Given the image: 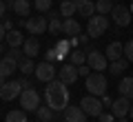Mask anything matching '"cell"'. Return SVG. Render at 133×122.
Segmentation results:
<instances>
[{"label": "cell", "instance_id": "cell-45", "mask_svg": "<svg viewBox=\"0 0 133 122\" xmlns=\"http://www.w3.org/2000/svg\"><path fill=\"white\" fill-rule=\"evenodd\" d=\"M129 115H131V120H133V104H131V111H129Z\"/></svg>", "mask_w": 133, "mask_h": 122}, {"label": "cell", "instance_id": "cell-25", "mask_svg": "<svg viewBox=\"0 0 133 122\" xmlns=\"http://www.w3.org/2000/svg\"><path fill=\"white\" fill-rule=\"evenodd\" d=\"M127 67H129V60H127V58L113 60V62H111V67H109V69H111V75H120L124 69H127Z\"/></svg>", "mask_w": 133, "mask_h": 122}, {"label": "cell", "instance_id": "cell-26", "mask_svg": "<svg viewBox=\"0 0 133 122\" xmlns=\"http://www.w3.org/2000/svg\"><path fill=\"white\" fill-rule=\"evenodd\" d=\"M18 71H22V75H29L36 71V65H33V58H24V60L18 62Z\"/></svg>", "mask_w": 133, "mask_h": 122}, {"label": "cell", "instance_id": "cell-16", "mask_svg": "<svg viewBox=\"0 0 133 122\" xmlns=\"http://www.w3.org/2000/svg\"><path fill=\"white\" fill-rule=\"evenodd\" d=\"M73 2H76V9L82 18H91L93 16V11H95L93 0H73Z\"/></svg>", "mask_w": 133, "mask_h": 122}, {"label": "cell", "instance_id": "cell-47", "mask_svg": "<svg viewBox=\"0 0 133 122\" xmlns=\"http://www.w3.org/2000/svg\"><path fill=\"white\" fill-rule=\"evenodd\" d=\"M5 2H11V5H14V2H16V0H5Z\"/></svg>", "mask_w": 133, "mask_h": 122}, {"label": "cell", "instance_id": "cell-32", "mask_svg": "<svg viewBox=\"0 0 133 122\" xmlns=\"http://www.w3.org/2000/svg\"><path fill=\"white\" fill-rule=\"evenodd\" d=\"M44 60H47V62H56V60H60V56H58L56 47H51L47 53H44Z\"/></svg>", "mask_w": 133, "mask_h": 122}, {"label": "cell", "instance_id": "cell-7", "mask_svg": "<svg viewBox=\"0 0 133 122\" xmlns=\"http://www.w3.org/2000/svg\"><path fill=\"white\" fill-rule=\"evenodd\" d=\"M131 18H133V14H131V9H129L127 5H115L113 9H111V20H113L118 27H129Z\"/></svg>", "mask_w": 133, "mask_h": 122}, {"label": "cell", "instance_id": "cell-1", "mask_svg": "<svg viewBox=\"0 0 133 122\" xmlns=\"http://www.w3.org/2000/svg\"><path fill=\"white\" fill-rule=\"evenodd\" d=\"M44 100L53 111H64L69 107V89L62 82L60 78L47 82V89H44Z\"/></svg>", "mask_w": 133, "mask_h": 122}, {"label": "cell", "instance_id": "cell-36", "mask_svg": "<svg viewBox=\"0 0 133 122\" xmlns=\"http://www.w3.org/2000/svg\"><path fill=\"white\" fill-rule=\"evenodd\" d=\"M118 120V118L113 115V113H102V115L98 118V122H115Z\"/></svg>", "mask_w": 133, "mask_h": 122}, {"label": "cell", "instance_id": "cell-8", "mask_svg": "<svg viewBox=\"0 0 133 122\" xmlns=\"http://www.w3.org/2000/svg\"><path fill=\"white\" fill-rule=\"evenodd\" d=\"M20 93H22V85H20V80H9V82H5V87H0V98L5 100V102L20 98Z\"/></svg>", "mask_w": 133, "mask_h": 122}, {"label": "cell", "instance_id": "cell-41", "mask_svg": "<svg viewBox=\"0 0 133 122\" xmlns=\"http://www.w3.org/2000/svg\"><path fill=\"white\" fill-rule=\"evenodd\" d=\"M7 38V29H5V24L0 22V40H5Z\"/></svg>", "mask_w": 133, "mask_h": 122}, {"label": "cell", "instance_id": "cell-21", "mask_svg": "<svg viewBox=\"0 0 133 122\" xmlns=\"http://www.w3.org/2000/svg\"><path fill=\"white\" fill-rule=\"evenodd\" d=\"M7 42H9V47H20V44H24L22 40V31H18V29H11V31H7Z\"/></svg>", "mask_w": 133, "mask_h": 122}, {"label": "cell", "instance_id": "cell-11", "mask_svg": "<svg viewBox=\"0 0 133 122\" xmlns=\"http://www.w3.org/2000/svg\"><path fill=\"white\" fill-rule=\"evenodd\" d=\"M129 111H131V100L124 98V95H120L118 100L111 102V113H113L115 118H127Z\"/></svg>", "mask_w": 133, "mask_h": 122}, {"label": "cell", "instance_id": "cell-10", "mask_svg": "<svg viewBox=\"0 0 133 122\" xmlns=\"http://www.w3.org/2000/svg\"><path fill=\"white\" fill-rule=\"evenodd\" d=\"M24 29H27L31 36H40L49 29V18H27L24 20Z\"/></svg>", "mask_w": 133, "mask_h": 122}, {"label": "cell", "instance_id": "cell-4", "mask_svg": "<svg viewBox=\"0 0 133 122\" xmlns=\"http://www.w3.org/2000/svg\"><path fill=\"white\" fill-rule=\"evenodd\" d=\"M109 29V18L102 14H95L89 18V22H87V33H89L91 38H100L102 33Z\"/></svg>", "mask_w": 133, "mask_h": 122}, {"label": "cell", "instance_id": "cell-22", "mask_svg": "<svg viewBox=\"0 0 133 122\" xmlns=\"http://www.w3.org/2000/svg\"><path fill=\"white\" fill-rule=\"evenodd\" d=\"M69 62L76 67L80 65H87V51H80V49H71V53H69Z\"/></svg>", "mask_w": 133, "mask_h": 122}, {"label": "cell", "instance_id": "cell-24", "mask_svg": "<svg viewBox=\"0 0 133 122\" xmlns=\"http://www.w3.org/2000/svg\"><path fill=\"white\" fill-rule=\"evenodd\" d=\"M5 122H27V111L24 109H14V111L7 113Z\"/></svg>", "mask_w": 133, "mask_h": 122}, {"label": "cell", "instance_id": "cell-13", "mask_svg": "<svg viewBox=\"0 0 133 122\" xmlns=\"http://www.w3.org/2000/svg\"><path fill=\"white\" fill-rule=\"evenodd\" d=\"M64 120L66 122H87V113L82 111V107L69 104V107L64 109Z\"/></svg>", "mask_w": 133, "mask_h": 122}, {"label": "cell", "instance_id": "cell-40", "mask_svg": "<svg viewBox=\"0 0 133 122\" xmlns=\"http://www.w3.org/2000/svg\"><path fill=\"white\" fill-rule=\"evenodd\" d=\"M5 11H7V2L0 0V18H5Z\"/></svg>", "mask_w": 133, "mask_h": 122}, {"label": "cell", "instance_id": "cell-5", "mask_svg": "<svg viewBox=\"0 0 133 122\" xmlns=\"http://www.w3.org/2000/svg\"><path fill=\"white\" fill-rule=\"evenodd\" d=\"M87 65L91 67L93 71H107V67H109V58H107V53H100L98 49H87Z\"/></svg>", "mask_w": 133, "mask_h": 122}, {"label": "cell", "instance_id": "cell-37", "mask_svg": "<svg viewBox=\"0 0 133 122\" xmlns=\"http://www.w3.org/2000/svg\"><path fill=\"white\" fill-rule=\"evenodd\" d=\"M78 38H80V44H82V47H87V44H89V40H91L89 33H87V36H84V33H78Z\"/></svg>", "mask_w": 133, "mask_h": 122}, {"label": "cell", "instance_id": "cell-48", "mask_svg": "<svg viewBox=\"0 0 133 122\" xmlns=\"http://www.w3.org/2000/svg\"><path fill=\"white\" fill-rule=\"evenodd\" d=\"M129 9H131V14H133V2H131V7H129Z\"/></svg>", "mask_w": 133, "mask_h": 122}, {"label": "cell", "instance_id": "cell-9", "mask_svg": "<svg viewBox=\"0 0 133 122\" xmlns=\"http://www.w3.org/2000/svg\"><path fill=\"white\" fill-rule=\"evenodd\" d=\"M36 78L40 80V82H51V80H56V75H58V71H56V67H53V62H40L38 67H36Z\"/></svg>", "mask_w": 133, "mask_h": 122}, {"label": "cell", "instance_id": "cell-30", "mask_svg": "<svg viewBox=\"0 0 133 122\" xmlns=\"http://www.w3.org/2000/svg\"><path fill=\"white\" fill-rule=\"evenodd\" d=\"M33 7L38 9V14H47L51 11V0H33Z\"/></svg>", "mask_w": 133, "mask_h": 122}, {"label": "cell", "instance_id": "cell-17", "mask_svg": "<svg viewBox=\"0 0 133 122\" xmlns=\"http://www.w3.org/2000/svg\"><path fill=\"white\" fill-rule=\"evenodd\" d=\"M16 69H18V60H14V58H9V56L0 58V75H2V78L11 75Z\"/></svg>", "mask_w": 133, "mask_h": 122}, {"label": "cell", "instance_id": "cell-31", "mask_svg": "<svg viewBox=\"0 0 133 122\" xmlns=\"http://www.w3.org/2000/svg\"><path fill=\"white\" fill-rule=\"evenodd\" d=\"M49 31H51V33H56V36H58V33L62 31V22H60L58 18H49Z\"/></svg>", "mask_w": 133, "mask_h": 122}, {"label": "cell", "instance_id": "cell-27", "mask_svg": "<svg viewBox=\"0 0 133 122\" xmlns=\"http://www.w3.org/2000/svg\"><path fill=\"white\" fill-rule=\"evenodd\" d=\"M36 115H38L40 122H51V120H53V109L49 107V104H47V107H38Z\"/></svg>", "mask_w": 133, "mask_h": 122}, {"label": "cell", "instance_id": "cell-42", "mask_svg": "<svg viewBox=\"0 0 133 122\" xmlns=\"http://www.w3.org/2000/svg\"><path fill=\"white\" fill-rule=\"evenodd\" d=\"M2 24H5V29H7V31H11V29H14V22H11V20H5Z\"/></svg>", "mask_w": 133, "mask_h": 122}, {"label": "cell", "instance_id": "cell-3", "mask_svg": "<svg viewBox=\"0 0 133 122\" xmlns=\"http://www.w3.org/2000/svg\"><path fill=\"white\" fill-rule=\"evenodd\" d=\"M80 107H82V111L87 113V115H91V118H100L102 113H104V104H102V100L98 98V95H84V98L80 100Z\"/></svg>", "mask_w": 133, "mask_h": 122}, {"label": "cell", "instance_id": "cell-43", "mask_svg": "<svg viewBox=\"0 0 133 122\" xmlns=\"http://www.w3.org/2000/svg\"><path fill=\"white\" fill-rule=\"evenodd\" d=\"M102 104H104V107H111V98H107V95H102Z\"/></svg>", "mask_w": 133, "mask_h": 122}, {"label": "cell", "instance_id": "cell-2", "mask_svg": "<svg viewBox=\"0 0 133 122\" xmlns=\"http://www.w3.org/2000/svg\"><path fill=\"white\" fill-rule=\"evenodd\" d=\"M87 80V91H89L91 95H98V98H102V95L107 93V75L104 73H91Z\"/></svg>", "mask_w": 133, "mask_h": 122}, {"label": "cell", "instance_id": "cell-49", "mask_svg": "<svg viewBox=\"0 0 133 122\" xmlns=\"http://www.w3.org/2000/svg\"><path fill=\"white\" fill-rule=\"evenodd\" d=\"M0 58H2V47H0Z\"/></svg>", "mask_w": 133, "mask_h": 122}, {"label": "cell", "instance_id": "cell-34", "mask_svg": "<svg viewBox=\"0 0 133 122\" xmlns=\"http://www.w3.org/2000/svg\"><path fill=\"white\" fill-rule=\"evenodd\" d=\"M22 53H24V51H20V47H11L7 56H9V58H14V60H18V62H20V60H22Z\"/></svg>", "mask_w": 133, "mask_h": 122}, {"label": "cell", "instance_id": "cell-39", "mask_svg": "<svg viewBox=\"0 0 133 122\" xmlns=\"http://www.w3.org/2000/svg\"><path fill=\"white\" fill-rule=\"evenodd\" d=\"M20 85H22V91H24V89H31V82H29V80L24 78V75L20 78Z\"/></svg>", "mask_w": 133, "mask_h": 122}, {"label": "cell", "instance_id": "cell-46", "mask_svg": "<svg viewBox=\"0 0 133 122\" xmlns=\"http://www.w3.org/2000/svg\"><path fill=\"white\" fill-rule=\"evenodd\" d=\"M115 122H127V120H124V118H118V120H115Z\"/></svg>", "mask_w": 133, "mask_h": 122}, {"label": "cell", "instance_id": "cell-15", "mask_svg": "<svg viewBox=\"0 0 133 122\" xmlns=\"http://www.w3.org/2000/svg\"><path fill=\"white\" fill-rule=\"evenodd\" d=\"M107 58H109L111 62L113 60H120V58L124 56V44L122 42H118V40H113V42H109V47H107Z\"/></svg>", "mask_w": 133, "mask_h": 122}, {"label": "cell", "instance_id": "cell-14", "mask_svg": "<svg viewBox=\"0 0 133 122\" xmlns=\"http://www.w3.org/2000/svg\"><path fill=\"white\" fill-rule=\"evenodd\" d=\"M22 51H24V56H27V58H36L40 53L38 38H36V36H29L27 40H24V44H22Z\"/></svg>", "mask_w": 133, "mask_h": 122}, {"label": "cell", "instance_id": "cell-33", "mask_svg": "<svg viewBox=\"0 0 133 122\" xmlns=\"http://www.w3.org/2000/svg\"><path fill=\"white\" fill-rule=\"evenodd\" d=\"M124 58H127L129 62H133V40H129V42L124 44Z\"/></svg>", "mask_w": 133, "mask_h": 122}, {"label": "cell", "instance_id": "cell-12", "mask_svg": "<svg viewBox=\"0 0 133 122\" xmlns=\"http://www.w3.org/2000/svg\"><path fill=\"white\" fill-rule=\"evenodd\" d=\"M58 78H60L66 87L73 85V82L78 80V67H76V65H71V62H69V65H62V67H60V71H58Z\"/></svg>", "mask_w": 133, "mask_h": 122}, {"label": "cell", "instance_id": "cell-23", "mask_svg": "<svg viewBox=\"0 0 133 122\" xmlns=\"http://www.w3.org/2000/svg\"><path fill=\"white\" fill-rule=\"evenodd\" d=\"M76 2H73V0H64V2H62L60 5V16L62 18H73V14H76Z\"/></svg>", "mask_w": 133, "mask_h": 122}, {"label": "cell", "instance_id": "cell-6", "mask_svg": "<svg viewBox=\"0 0 133 122\" xmlns=\"http://www.w3.org/2000/svg\"><path fill=\"white\" fill-rule=\"evenodd\" d=\"M20 107L24 109V111H38L40 107V95L36 89H24L22 93H20Z\"/></svg>", "mask_w": 133, "mask_h": 122}, {"label": "cell", "instance_id": "cell-38", "mask_svg": "<svg viewBox=\"0 0 133 122\" xmlns=\"http://www.w3.org/2000/svg\"><path fill=\"white\" fill-rule=\"evenodd\" d=\"M69 44H71V49H78V47H80V38L71 36V38H69Z\"/></svg>", "mask_w": 133, "mask_h": 122}, {"label": "cell", "instance_id": "cell-44", "mask_svg": "<svg viewBox=\"0 0 133 122\" xmlns=\"http://www.w3.org/2000/svg\"><path fill=\"white\" fill-rule=\"evenodd\" d=\"M0 87H5V78L2 75H0Z\"/></svg>", "mask_w": 133, "mask_h": 122}, {"label": "cell", "instance_id": "cell-20", "mask_svg": "<svg viewBox=\"0 0 133 122\" xmlns=\"http://www.w3.org/2000/svg\"><path fill=\"white\" fill-rule=\"evenodd\" d=\"M11 7H14V11L20 16V18H29V11H31V0H16Z\"/></svg>", "mask_w": 133, "mask_h": 122}, {"label": "cell", "instance_id": "cell-18", "mask_svg": "<svg viewBox=\"0 0 133 122\" xmlns=\"http://www.w3.org/2000/svg\"><path fill=\"white\" fill-rule=\"evenodd\" d=\"M62 33H66V36H78L80 33V22H78L76 18H64L62 20Z\"/></svg>", "mask_w": 133, "mask_h": 122}, {"label": "cell", "instance_id": "cell-28", "mask_svg": "<svg viewBox=\"0 0 133 122\" xmlns=\"http://www.w3.org/2000/svg\"><path fill=\"white\" fill-rule=\"evenodd\" d=\"M113 2H111V0H98V2H95V11H98V14H102V16H107V14H111V9H113Z\"/></svg>", "mask_w": 133, "mask_h": 122}, {"label": "cell", "instance_id": "cell-29", "mask_svg": "<svg viewBox=\"0 0 133 122\" xmlns=\"http://www.w3.org/2000/svg\"><path fill=\"white\" fill-rule=\"evenodd\" d=\"M56 51H58V56H60V60H62V58H66L69 53H71V44H69V40H58Z\"/></svg>", "mask_w": 133, "mask_h": 122}, {"label": "cell", "instance_id": "cell-19", "mask_svg": "<svg viewBox=\"0 0 133 122\" xmlns=\"http://www.w3.org/2000/svg\"><path fill=\"white\" fill-rule=\"evenodd\" d=\"M118 91H120V95L133 100V75H131V78H122V80H120Z\"/></svg>", "mask_w": 133, "mask_h": 122}, {"label": "cell", "instance_id": "cell-35", "mask_svg": "<svg viewBox=\"0 0 133 122\" xmlns=\"http://www.w3.org/2000/svg\"><path fill=\"white\" fill-rule=\"evenodd\" d=\"M91 71H93V69H91L89 65H80V67H78V75H82V78H89Z\"/></svg>", "mask_w": 133, "mask_h": 122}]
</instances>
